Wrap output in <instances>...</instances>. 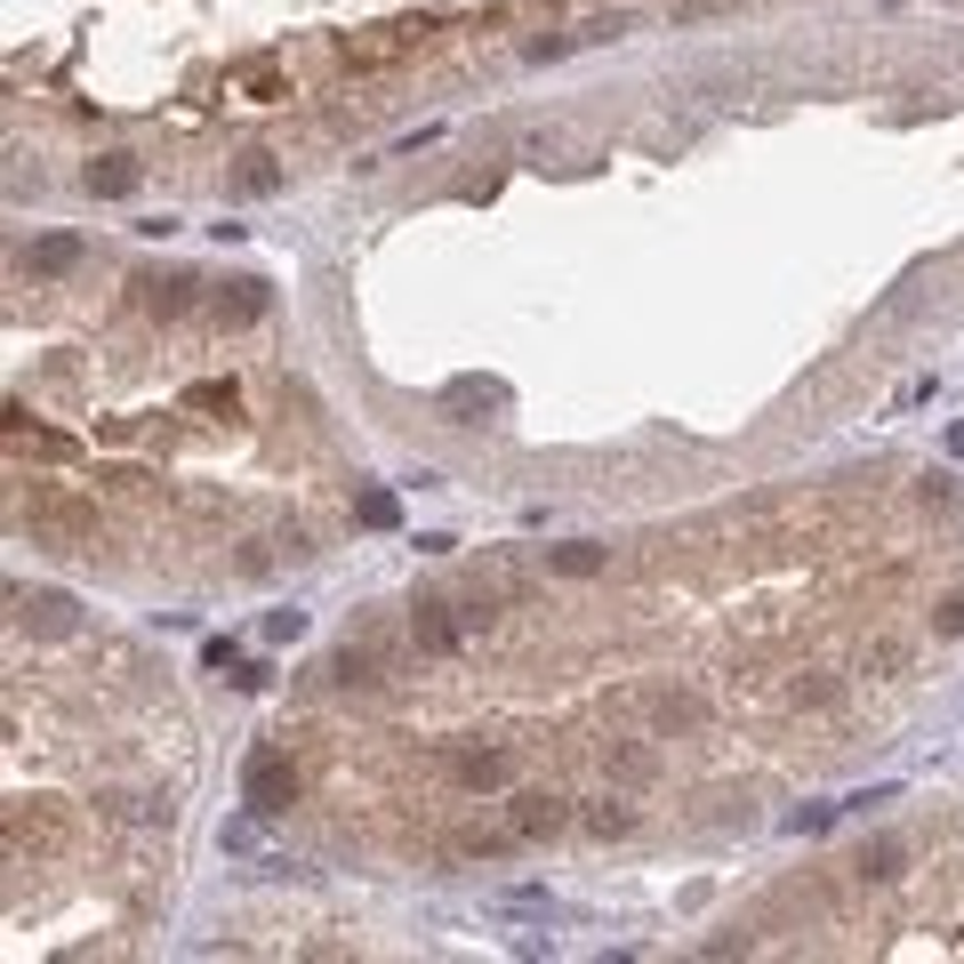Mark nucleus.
Returning <instances> with one entry per match:
<instances>
[{"mask_svg": "<svg viewBox=\"0 0 964 964\" xmlns=\"http://www.w3.org/2000/svg\"><path fill=\"white\" fill-rule=\"evenodd\" d=\"M241 804H250L258 820H282L298 804V764H290L282 747H258L250 764H241Z\"/></svg>", "mask_w": 964, "mask_h": 964, "instance_id": "1", "label": "nucleus"}, {"mask_svg": "<svg viewBox=\"0 0 964 964\" xmlns=\"http://www.w3.org/2000/svg\"><path fill=\"white\" fill-rule=\"evenodd\" d=\"M32 539L41 546H97V506L64 499V491H41L32 499Z\"/></svg>", "mask_w": 964, "mask_h": 964, "instance_id": "2", "label": "nucleus"}, {"mask_svg": "<svg viewBox=\"0 0 964 964\" xmlns=\"http://www.w3.org/2000/svg\"><path fill=\"white\" fill-rule=\"evenodd\" d=\"M506 820H514V836H523V844H546V836H563V829H571V804H563V796H546V787H523Z\"/></svg>", "mask_w": 964, "mask_h": 964, "instance_id": "3", "label": "nucleus"}, {"mask_svg": "<svg viewBox=\"0 0 964 964\" xmlns=\"http://www.w3.org/2000/svg\"><path fill=\"white\" fill-rule=\"evenodd\" d=\"M426 24H402V32H347L338 41V64H354V73H370V64H394L410 41H419Z\"/></svg>", "mask_w": 964, "mask_h": 964, "instance_id": "4", "label": "nucleus"}, {"mask_svg": "<svg viewBox=\"0 0 964 964\" xmlns=\"http://www.w3.org/2000/svg\"><path fill=\"white\" fill-rule=\"evenodd\" d=\"M410 635H419V651H459L474 635V619H451V603H410Z\"/></svg>", "mask_w": 964, "mask_h": 964, "instance_id": "5", "label": "nucleus"}, {"mask_svg": "<svg viewBox=\"0 0 964 964\" xmlns=\"http://www.w3.org/2000/svg\"><path fill=\"white\" fill-rule=\"evenodd\" d=\"M137 314H161V322H178L185 305H193V273H137Z\"/></svg>", "mask_w": 964, "mask_h": 964, "instance_id": "6", "label": "nucleus"}, {"mask_svg": "<svg viewBox=\"0 0 964 964\" xmlns=\"http://www.w3.org/2000/svg\"><path fill=\"white\" fill-rule=\"evenodd\" d=\"M265 305H273V290L258 282V273H241V282H225V290L210 298V314H218L225 330H241V322H258V314H265Z\"/></svg>", "mask_w": 964, "mask_h": 964, "instance_id": "7", "label": "nucleus"}, {"mask_svg": "<svg viewBox=\"0 0 964 964\" xmlns=\"http://www.w3.org/2000/svg\"><path fill=\"white\" fill-rule=\"evenodd\" d=\"M137 178H145L137 153H97V161H89V193H97V201H129Z\"/></svg>", "mask_w": 964, "mask_h": 964, "instance_id": "8", "label": "nucleus"}, {"mask_svg": "<svg viewBox=\"0 0 964 964\" xmlns=\"http://www.w3.org/2000/svg\"><path fill=\"white\" fill-rule=\"evenodd\" d=\"M451 772H459V787H506V755L499 747H466V755H451Z\"/></svg>", "mask_w": 964, "mask_h": 964, "instance_id": "9", "label": "nucleus"}, {"mask_svg": "<svg viewBox=\"0 0 964 964\" xmlns=\"http://www.w3.org/2000/svg\"><path fill=\"white\" fill-rule=\"evenodd\" d=\"M611 555H603V546L595 539H571V546H546V571H563V579H595Z\"/></svg>", "mask_w": 964, "mask_h": 964, "instance_id": "10", "label": "nucleus"}, {"mask_svg": "<svg viewBox=\"0 0 964 964\" xmlns=\"http://www.w3.org/2000/svg\"><path fill=\"white\" fill-rule=\"evenodd\" d=\"M233 193H282V161H273V153H241Z\"/></svg>", "mask_w": 964, "mask_h": 964, "instance_id": "11", "label": "nucleus"}, {"mask_svg": "<svg viewBox=\"0 0 964 964\" xmlns=\"http://www.w3.org/2000/svg\"><path fill=\"white\" fill-rule=\"evenodd\" d=\"M81 265V233H49L32 241V273H73Z\"/></svg>", "mask_w": 964, "mask_h": 964, "instance_id": "12", "label": "nucleus"}, {"mask_svg": "<svg viewBox=\"0 0 964 964\" xmlns=\"http://www.w3.org/2000/svg\"><path fill=\"white\" fill-rule=\"evenodd\" d=\"M692 723H700V700L692 692H660V700H651V732H692Z\"/></svg>", "mask_w": 964, "mask_h": 964, "instance_id": "13", "label": "nucleus"}, {"mask_svg": "<svg viewBox=\"0 0 964 964\" xmlns=\"http://www.w3.org/2000/svg\"><path fill=\"white\" fill-rule=\"evenodd\" d=\"M185 410H225V419H233L241 386H233V378H201V386H185Z\"/></svg>", "mask_w": 964, "mask_h": 964, "instance_id": "14", "label": "nucleus"}, {"mask_svg": "<svg viewBox=\"0 0 964 964\" xmlns=\"http://www.w3.org/2000/svg\"><path fill=\"white\" fill-rule=\"evenodd\" d=\"M901 860H908L901 844H892V836H876L868 852H860V876H876V884H884V876H901Z\"/></svg>", "mask_w": 964, "mask_h": 964, "instance_id": "15", "label": "nucleus"}, {"mask_svg": "<svg viewBox=\"0 0 964 964\" xmlns=\"http://www.w3.org/2000/svg\"><path fill=\"white\" fill-rule=\"evenodd\" d=\"M514 844H523L514 829H506V836H491V829H466V836H459V852H466V860H506Z\"/></svg>", "mask_w": 964, "mask_h": 964, "instance_id": "16", "label": "nucleus"}, {"mask_svg": "<svg viewBox=\"0 0 964 964\" xmlns=\"http://www.w3.org/2000/svg\"><path fill=\"white\" fill-rule=\"evenodd\" d=\"M588 829H595V836H627V829H635V812L619 804V796H603V804H588Z\"/></svg>", "mask_w": 964, "mask_h": 964, "instance_id": "17", "label": "nucleus"}, {"mask_svg": "<svg viewBox=\"0 0 964 964\" xmlns=\"http://www.w3.org/2000/svg\"><path fill=\"white\" fill-rule=\"evenodd\" d=\"M241 89H250L258 106H273V97H282V64H273V57H258L250 73H241Z\"/></svg>", "mask_w": 964, "mask_h": 964, "instance_id": "18", "label": "nucleus"}, {"mask_svg": "<svg viewBox=\"0 0 964 964\" xmlns=\"http://www.w3.org/2000/svg\"><path fill=\"white\" fill-rule=\"evenodd\" d=\"M354 514H362L370 531H394V491H362V506H354Z\"/></svg>", "mask_w": 964, "mask_h": 964, "instance_id": "19", "label": "nucleus"}, {"mask_svg": "<svg viewBox=\"0 0 964 964\" xmlns=\"http://www.w3.org/2000/svg\"><path fill=\"white\" fill-rule=\"evenodd\" d=\"M330 683H370V651H338V660H330Z\"/></svg>", "mask_w": 964, "mask_h": 964, "instance_id": "20", "label": "nucleus"}, {"mask_svg": "<svg viewBox=\"0 0 964 964\" xmlns=\"http://www.w3.org/2000/svg\"><path fill=\"white\" fill-rule=\"evenodd\" d=\"M265 635H273V643H298V635H305V611H273Z\"/></svg>", "mask_w": 964, "mask_h": 964, "instance_id": "21", "label": "nucleus"}, {"mask_svg": "<svg viewBox=\"0 0 964 964\" xmlns=\"http://www.w3.org/2000/svg\"><path fill=\"white\" fill-rule=\"evenodd\" d=\"M611 772H619V780H643V772H651V755H643V747H619V755H611Z\"/></svg>", "mask_w": 964, "mask_h": 964, "instance_id": "22", "label": "nucleus"}, {"mask_svg": "<svg viewBox=\"0 0 964 964\" xmlns=\"http://www.w3.org/2000/svg\"><path fill=\"white\" fill-rule=\"evenodd\" d=\"M218 844L225 852H258V829H250V820H233V829H218Z\"/></svg>", "mask_w": 964, "mask_h": 964, "instance_id": "23", "label": "nucleus"}, {"mask_svg": "<svg viewBox=\"0 0 964 964\" xmlns=\"http://www.w3.org/2000/svg\"><path fill=\"white\" fill-rule=\"evenodd\" d=\"M941 635H964V595H948V603H941Z\"/></svg>", "mask_w": 964, "mask_h": 964, "instance_id": "24", "label": "nucleus"}]
</instances>
